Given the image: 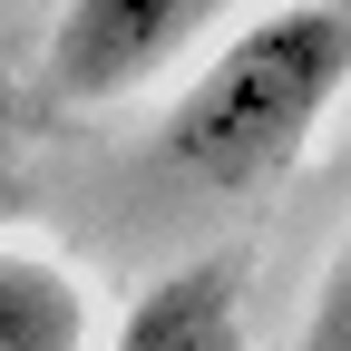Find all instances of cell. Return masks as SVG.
<instances>
[{
  "label": "cell",
  "instance_id": "6da1fadb",
  "mask_svg": "<svg viewBox=\"0 0 351 351\" xmlns=\"http://www.w3.org/2000/svg\"><path fill=\"white\" fill-rule=\"evenodd\" d=\"M341 88H351V10L274 0L195 59V78L156 117V166H176L205 195H274L313 156Z\"/></svg>",
  "mask_w": 351,
  "mask_h": 351
},
{
  "label": "cell",
  "instance_id": "7a4b0ae2",
  "mask_svg": "<svg viewBox=\"0 0 351 351\" xmlns=\"http://www.w3.org/2000/svg\"><path fill=\"white\" fill-rule=\"evenodd\" d=\"M215 10H225V0H59L49 49H39V88H49L59 108L137 98L147 78H166L215 29Z\"/></svg>",
  "mask_w": 351,
  "mask_h": 351
},
{
  "label": "cell",
  "instance_id": "3957f363",
  "mask_svg": "<svg viewBox=\"0 0 351 351\" xmlns=\"http://www.w3.org/2000/svg\"><path fill=\"white\" fill-rule=\"evenodd\" d=\"M108 351H254V302H244L234 254H195L176 274H156L117 313Z\"/></svg>",
  "mask_w": 351,
  "mask_h": 351
},
{
  "label": "cell",
  "instance_id": "277c9868",
  "mask_svg": "<svg viewBox=\"0 0 351 351\" xmlns=\"http://www.w3.org/2000/svg\"><path fill=\"white\" fill-rule=\"evenodd\" d=\"M0 351H98V302L59 244L0 234Z\"/></svg>",
  "mask_w": 351,
  "mask_h": 351
},
{
  "label": "cell",
  "instance_id": "5b68a950",
  "mask_svg": "<svg viewBox=\"0 0 351 351\" xmlns=\"http://www.w3.org/2000/svg\"><path fill=\"white\" fill-rule=\"evenodd\" d=\"M302 351H351V234L332 244L322 283H313V313H302Z\"/></svg>",
  "mask_w": 351,
  "mask_h": 351
}]
</instances>
